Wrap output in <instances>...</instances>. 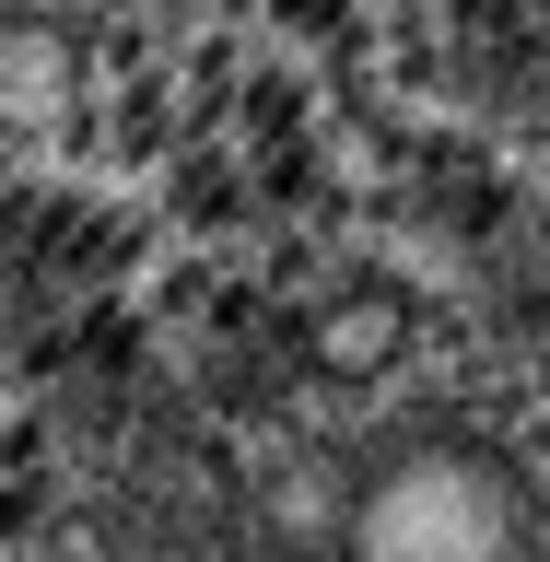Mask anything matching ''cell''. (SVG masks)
Returning a JSON list of instances; mask_svg holds the SVG:
<instances>
[{
	"label": "cell",
	"mask_w": 550,
	"mask_h": 562,
	"mask_svg": "<svg viewBox=\"0 0 550 562\" xmlns=\"http://www.w3.org/2000/svg\"><path fill=\"white\" fill-rule=\"evenodd\" d=\"M70 105V47L59 24H0V130H35Z\"/></svg>",
	"instance_id": "cell-2"
},
{
	"label": "cell",
	"mask_w": 550,
	"mask_h": 562,
	"mask_svg": "<svg viewBox=\"0 0 550 562\" xmlns=\"http://www.w3.org/2000/svg\"><path fill=\"white\" fill-rule=\"evenodd\" d=\"M399 340H411V316L386 305V293H351V305L316 328V363H328V375H386Z\"/></svg>",
	"instance_id": "cell-3"
},
{
	"label": "cell",
	"mask_w": 550,
	"mask_h": 562,
	"mask_svg": "<svg viewBox=\"0 0 550 562\" xmlns=\"http://www.w3.org/2000/svg\"><path fill=\"white\" fill-rule=\"evenodd\" d=\"M130 562H176V551H130Z\"/></svg>",
	"instance_id": "cell-4"
},
{
	"label": "cell",
	"mask_w": 550,
	"mask_h": 562,
	"mask_svg": "<svg viewBox=\"0 0 550 562\" xmlns=\"http://www.w3.org/2000/svg\"><path fill=\"white\" fill-rule=\"evenodd\" d=\"M351 562H516V481L469 446H422L363 481Z\"/></svg>",
	"instance_id": "cell-1"
}]
</instances>
